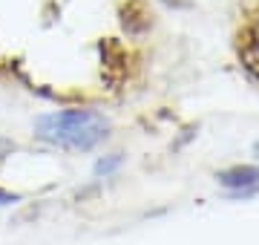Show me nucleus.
Segmentation results:
<instances>
[{"label":"nucleus","instance_id":"1","mask_svg":"<svg viewBox=\"0 0 259 245\" xmlns=\"http://www.w3.org/2000/svg\"><path fill=\"white\" fill-rule=\"evenodd\" d=\"M35 133L44 142L72 147V150H90L107 136V121L98 113L69 110V113L40 115L35 121Z\"/></svg>","mask_w":259,"mask_h":245},{"label":"nucleus","instance_id":"2","mask_svg":"<svg viewBox=\"0 0 259 245\" xmlns=\"http://www.w3.org/2000/svg\"><path fill=\"white\" fill-rule=\"evenodd\" d=\"M256 179H259L256 168H233V170H225L222 176H219V182L228 185V188H233L239 196H248V190L245 188H250Z\"/></svg>","mask_w":259,"mask_h":245},{"label":"nucleus","instance_id":"3","mask_svg":"<svg viewBox=\"0 0 259 245\" xmlns=\"http://www.w3.org/2000/svg\"><path fill=\"white\" fill-rule=\"evenodd\" d=\"M118 156H112V159H107V161H98V168H95V173L98 176H107V173H112V170L118 168Z\"/></svg>","mask_w":259,"mask_h":245},{"label":"nucleus","instance_id":"4","mask_svg":"<svg viewBox=\"0 0 259 245\" xmlns=\"http://www.w3.org/2000/svg\"><path fill=\"white\" fill-rule=\"evenodd\" d=\"M6 202H12V196L9 193H0V205H6Z\"/></svg>","mask_w":259,"mask_h":245}]
</instances>
